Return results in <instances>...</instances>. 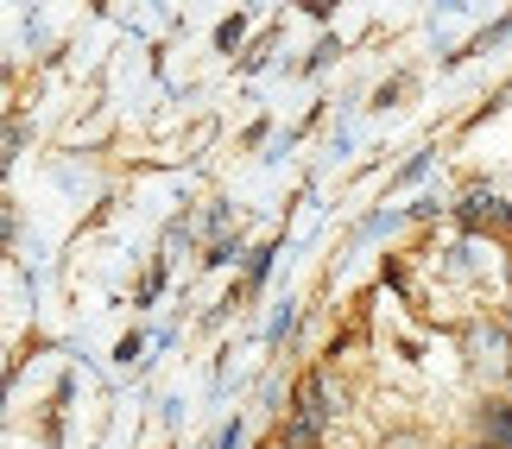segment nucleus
I'll list each match as a JSON object with an SVG mask.
<instances>
[{"mask_svg": "<svg viewBox=\"0 0 512 449\" xmlns=\"http://www.w3.org/2000/svg\"><path fill=\"white\" fill-rule=\"evenodd\" d=\"M481 437L494 443V449H512V412H506V405H487V418H481Z\"/></svg>", "mask_w": 512, "mask_h": 449, "instance_id": "1", "label": "nucleus"}]
</instances>
